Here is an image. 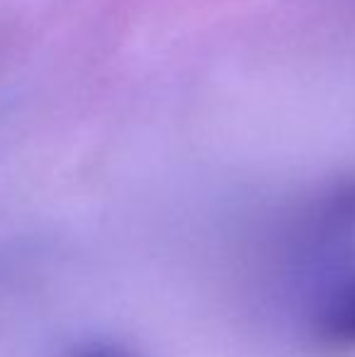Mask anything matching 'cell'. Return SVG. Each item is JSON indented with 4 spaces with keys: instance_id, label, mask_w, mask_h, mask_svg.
<instances>
[{
    "instance_id": "6da1fadb",
    "label": "cell",
    "mask_w": 355,
    "mask_h": 357,
    "mask_svg": "<svg viewBox=\"0 0 355 357\" xmlns=\"http://www.w3.org/2000/svg\"><path fill=\"white\" fill-rule=\"evenodd\" d=\"M312 333L328 350H355V270L322 291L312 311Z\"/></svg>"
},
{
    "instance_id": "7a4b0ae2",
    "label": "cell",
    "mask_w": 355,
    "mask_h": 357,
    "mask_svg": "<svg viewBox=\"0 0 355 357\" xmlns=\"http://www.w3.org/2000/svg\"><path fill=\"white\" fill-rule=\"evenodd\" d=\"M73 357H137L129 350L117 348V345H90V348L78 350Z\"/></svg>"
}]
</instances>
